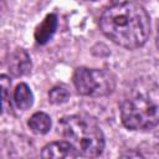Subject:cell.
Listing matches in <instances>:
<instances>
[{"mask_svg": "<svg viewBox=\"0 0 159 159\" xmlns=\"http://www.w3.org/2000/svg\"><path fill=\"white\" fill-rule=\"evenodd\" d=\"M31 58L25 50L17 48L14 52H11L7 61V67L11 75L16 77L27 75L31 71Z\"/></svg>", "mask_w": 159, "mask_h": 159, "instance_id": "cell-5", "label": "cell"}, {"mask_svg": "<svg viewBox=\"0 0 159 159\" xmlns=\"http://www.w3.org/2000/svg\"><path fill=\"white\" fill-rule=\"evenodd\" d=\"M88 1H96V0H88Z\"/></svg>", "mask_w": 159, "mask_h": 159, "instance_id": "cell-13", "label": "cell"}, {"mask_svg": "<svg viewBox=\"0 0 159 159\" xmlns=\"http://www.w3.org/2000/svg\"><path fill=\"white\" fill-rule=\"evenodd\" d=\"M73 84L82 96L104 97L113 92L116 77L106 70L78 67L73 73Z\"/></svg>", "mask_w": 159, "mask_h": 159, "instance_id": "cell-4", "label": "cell"}, {"mask_svg": "<svg viewBox=\"0 0 159 159\" xmlns=\"http://www.w3.org/2000/svg\"><path fill=\"white\" fill-rule=\"evenodd\" d=\"M57 29V17L55 14H48L35 31V39L40 45L46 43Z\"/></svg>", "mask_w": 159, "mask_h": 159, "instance_id": "cell-7", "label": "cell"}, {"mask_svg": "<svg viewBox=\"0 0 159 159\" xmlns=\"http://www.w3.org/2000/svg\"><path fill=\"white\" fill-rule=\"evenodd\" d=\"M27 124L34 133L46 134L51 128V118L43 112H36L30 117Z\"/></svg>", "mask_w": 159, "mask_h": 159, "instance_id": "cell-9", "label": "cell"}, {"mask_svg": "<svg viewBox=\"0 0 159 159\" xmlns=\"http://www.w3.org/2000/svg\"><path fill=\"white\" fill-rule=\"evenodd\" d=\"M14 103L21 111H26L32 106L34 94L26 83H19L16 86L14 91Z\"/></svg>", "mask_w": 159, "mask_h": 159, "instance_id": "cell-8", "label": "cell"}, {"mask_svg": "<svg viewBox=\"0 0 159 159\" xmlns=\"http://www.w3.org/2000/svg\"><path fill=\"white\" fill-rule=\"evenodd\" d=\"M58 133L77 152L78 157L96 158L104 149V135L96 119L87 114L63 117L58 122Z\"/></svg>", "mask_w": 159, "mask_h": 159, "instance_id": "cell-3", "label": "cell"}, {"mask_svg": "<svg viewBox=\"0 0 159 159\" xmlns=\"http://www.w3.org/2000/svg\"><path fill=\"white\" fill-rule=\"evenodd\" d=\"M41 157L56 158V159H70V158H77L78 154L67 140H60V142H52L46 147H43L41 152Z\"/></svg>", "mask_w": 159, "mask_h": 159, "instance_id": "cell-6", "label": "cell"}, {"mask_svg": "<svg viewBox=\"0 0 159 159\" xmlns=\"http://www.w3.org/2000/svg\"><path fill=\"white\" fill-rule=\"evenodd\" d=\"M0 84H1V93H2V112H10L11 111V102H10V84L11 81L7 76L1 75L0 77Z\"/></svg>", "mask_w": 159, "mask_h": 159, "instance_id": "cell-10", "label": "cell"}, {"mask_svg": "<svg viewBox=\"0 0 159 159\" xmlns=\"http://www.w3.org/2000/svg\"><path fill=\"white\" fill-rule=\"evenodd\" d=\"M102 32L114 43L134 50L142 47L150 32V19L147 10L135 1L114 4L99 19Z\"/></svg>", "mask_w": 159, "mask_h": 159, "instance_id": "cell-1", "label": "cell"}, {"mask_svg": "<svg viewBox=\"0 0 159 159\" xmlns=\"http://www.w3.org/2000/svg\"><path fill=\"white\" fill-rule=\"evenodd\" d=\"M125 128L147 130L159 124V87L149 80H138L120 103Z\"/></svg>", "mask_w": 159, "mask_h": 159, "instance_id": "cell-2", "label": "cell"}, {"mask_svg": "<svg viewBox=\"0 0 159 159\" xmlns=\"http://www.w3.org/2000/svg\"><path fill=\"white\" fill-rule=\"evenodd\" d=\"M157 45L159 47V30H158V36H157Z\"/></svg>", "mask_w": 159, "mask_h": 159, "instance_id": "cell-12", "label": "cell"}, {"mask_svg": "<svg viewBox=\"0 0 159 159\" xmlns=\"http://www.w3.org/2000/svg\"><path fill=\"white\" fill-rule=\"evenodd\" d=\"M48 98H50V102L53 104H62L68 101L70 92L67 91V88L62 86H56L48 92Z\"/></svg>", "mask_w": 159, "mask_h": 159, "instance_id": "cell-11", "label": "cell"}]
</instances>
